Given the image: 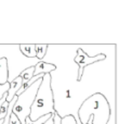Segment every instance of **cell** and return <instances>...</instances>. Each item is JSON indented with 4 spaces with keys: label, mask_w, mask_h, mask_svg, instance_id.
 Wrapping results in <instances>:
<instances>
[{
    "label": "cell",
    "mask_w": 119,
    "mask_h": 124,
    "mask_svg": "<svg viewBox=\"0 0 119 124\" xmlns=\"http://www.w3.org/2000/svg\"><path fill=\"white\" fill-rule=\"evenodd\" d=\"M54 70H56V65H54V64H52V63H48V62H45V61L41 60L34 66V76L50 74V73Z\"/></svg>",
    "instance_id": "cell-6"
},
{
    "label": "cell",
    "mask_w": 119,
    "mask_h": 124,
    "mask_svg": "<svg viewBox=\"0 0 119 124\" xmlns=\"http://www.w3.org/2000/svg\"><path fill=\"white\" fill-rule=\"evenodd\" d=\"M33 76H34V66L26 69V70H24L23 72L20 74V77H21V79H22V84H23V85L27 83L30 78H33Z\"/></svg>",
    "instance_id": "cell-11"
},
{
    "label": "cell",
    "mask_w": 119,
    "mask_h": 124,
    "mask_svg": "<svg viewBox=\"0 0 119 124\" xmlns=\"http://www.w3.org/2000/svg\"><path fill=\"white\" fill-rule=\"evenodd\" d=\"M61 124H77V122L73 114H67V116L61 118Z\"/></svg>",
    "instance_id": "cell-12"
},
{
    "label": "cell",
    "mask_w": 119,
    "mask_h": 124,
    "mask_svg": "<svg viewBox=\"0 0 119 124\" xmlns=\"http://www.w3.org/2000/svg\"><path fill=\"white\" fill-rule=\"evenodd\" d=\"M51 74L43 75L41 84L37 90L34 102L30 108V113L28 116L30 121H36L41 116L56 113L54 109V98L51 87Z\"/></svg>",
    "instance_id": "cell-2"
},
{
    "label": "cell",
    "mask_w": 119,
    "mask_h": 124,
    "mask_svg": "<svg viewBox=\"0 0 119 124\" xmlns=\"http://www.w3.org/2000/svg\"><path fill=\"white\" fill-rule=\"evenodd\" d=\"M8 64L4 58H0V85H4L8 83Z\"/></svg>",
    "instance_id": "cell-8"
},
{
    "label": "cell",
    "mask_w": 119,
    "mask_h": 124,
    "mask_svg": "<svg viewBox=\"0 0 119 124\" xmlns=\"http://www.w3.org/2000/svg\"><path fill=\"white\" fill-rule=\"evenodd\" d=\"M90 116H93L92 124H107L111 119V107L106 97L96 93L85 99L78 109V118L81 124H85Z\"/></svg>",
    "instance_id": "cell-1"
},
{
    "label": "cell",
    "mask_w": 119,
    "mask_h": 124,
    "mask_svg": "<svg viewBox=\"0 0 119 124\" xmlns=\"http://www.w3.org/2000/svg\"><path fill=\"white\" fill-rule=\"evenodd\" d=\"M105 54H100L95 57H89L87 54V52H85L82 49L79 48L77 50V54L74 59V62L76 64H78L79 66V71H78V76H77V81L80 82L81 78H82V75H83V71H85V68L88 66L89 64H92V63H95V62H100V61H103L105 60Z\"/></svg>",
    "instance_id": "cell-5"
},
{
    "label": "cell",
    "mask_w": 119,
    "mask_h": 124,
    "mask_svg": "<svg viewBox=\"0 0 119 124\" xmlns=\"http://www.w3.org/2000/svg\"><path fill=\"white\" fill-rule=\"evenodd\" d=\"M0 58H4L8 64V83L20 76L24 70L35 66L40 60L26 58L20 51L19 45H0Z\"/></svg>",
    "instance_id": "cell-3"
},
{
    "label": "cell",
    "mask_w": 119,
    "mask_h": 124,
    "mask_svg": "<svg viewBox=\"0 0 119 124\" xmlns=\"http://www.w3.org/2000/svg\"><path fill=\"white\" fill-rule=\"evenodd\" d=\"M41 79L42 78L37 79L30 87H28L25 92L17 96L16 101H15L14 106H13L12 113L19 119L21 124H25L26 119L29 116L30 108H32V105L34 102L37 90H38L39 86L41 84Z\"/></svg>",
    "instance_id": "cell-4"
},
{
    "label": "cell",
    "mask_w": 119,
    "mask_h": 124,
    "mask_svg": "<svg viewBox=\"0 0 119 124\" xmlns=\"http://www.w3.org/2000/svg\"><path fill=\"white\" fill-rule=\"evenodd\" d=\"M9 86H10V84H9V83L4 84V85H0V99L3 97V95L6 94V93H8Z\"/></svg>",
    "instance_id": "cell-13"
},
{
    "label": "cell",
    "mask_w": 119,
    "mask_h": 124,
    "mask_svg": "<svg viewBox=\"0 0 119 124\" xmlns=\"http://www.w3.org/2000/svg\"><path fill=\"white\" fill-rule=\"evenodd\" d=\"M53 124H61V116H59L58 112L53 114Z\"/></svg>",
    "instance_id": "cell-15"
},
{
    "label": "cell",
    "mask_w": 119,
    "mask_h": 124,
    "mask_svg": "<svg viewBox=\"0 0 119 124\" xmlns=\"http://www.w3.org/2000/svg\"><path fill=\"white\" fill-rule=\"evenodd\" d=\"M66 97H67V98H72V96H70V90H66Z\"/></svg>",
    "instance_id": "cell-18"
},
{
    "label": "cell",
    "mask_w": 119,
    "mask_h": 124,
    "mask_svg": "<svg viewBox=\"0 0 119 124\" xmlns=\"http://www.w3.org/2000/svg\"><path fill=\"white\" fill-rule=\"evenodd\" d=\"M9 124H21V122L19 121V119L14 116L13 113L10 114V118H9Z\"/></svg>",
    "instance_id": "cell-14"
},
{
    "label": "cell",
    "mask_w": 119,
    "mask_h": 124,
    "mask_svg": "<svg viewBox=\"0 0 119 124\" xmlns=\"http://www.w3.org/2000/svg\"><path fill=\"white\" fill-rule=\"evenodd\" d=\"M20 51L26 58H36V51H35V45H19Z\"/></svg>",
    "instance_id": "cell-9"
},
{
    "label": "cell",
    "mask_w": 119,
    "mask_h": 124,
    "mask_svg": "<svg viewBox=\"0 0 119 124\" xmlns=\"http://www.w3.org/2000/svg\"><path fill=\"white\" fill-rule=\"evenodd\" d=\"M45 124H53V116H52V118H50Z\"/></svg>",
    "instance_id": "cell-17"
},
{
    "label": "cell",
    "mask_w": 119,
    "mask_h": 124,
    "mask_svg": "<svg viewBox=\"0 0 119 124\" xmlns=\"http://www.w3.org/2000/svg\"><path fill=\"white\" fill-rule=\"evenodd\" d=\"M49 48L48 45H40V44H36L35 45V51H36V58L38 60H42L43 57L47 54V50Z\"/></svg>",
    "instance_id": "cell-10"
},
{
    "label": "cell",
    "mask_w": 119,
    "mask_h": 124,
    "mask_svg": "<svg viewBox=\"0 0 119 124\" xmlns=\"http://www.w3.org/2000/svg\"><path fill=\"white\" fill-rule=\"evenodd\" d=\"M9 84H10V86H9V90H8V93H7V101L10 102V101L14 98V96L20 90V88L22 87L23 84H22V79L20 76L14 78L13 81H11Z\"/></svg>",
    "instance_id": "cell-7"
},
{
    "label": "cell",
    "mask_w": 119,
    "mask_h": 124,
    "mask_svg": "<svg viewBox=\"0 0 119 124\" xmlns=\"http://www.w3.org/2000/svg\"><path fill=\"white\" fill-rule=\"evenodd\" d=\"M92 122H93V116H90V118L88 119V121L85 124H92Z\"/></svg>",
    "instance_id": "cell-16"
}]
</instances>
